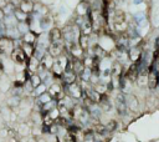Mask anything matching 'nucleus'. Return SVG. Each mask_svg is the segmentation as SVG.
I'll return each instance as SVG.
<instances>
[{
  "mask_svg": "<svg viewBox=\"0 0 159 142\" xmlns=\"http://www.w3.org/2000/svg\"><path fill=\"white\" fill-rule=\"evenodd\" d=\"M15 47L14 40L9 36H0V54H9Z\"/></svg>",
  "mask_w": 159,
  "mask_h": 142,
  "instance_id": "f257e3e1",
  "label": "nucleus"
},
{
  "mask_svg": "<svg viewBox=\"0 0 159 142\" xmlns=\"http://www.w3.org/2000/svg\"><path fill=\"white\" fill-rule=\"evenodd\" d=\"M10 56H11V60L16 64H25L28 60V57L26 55H25V53L22 51V49L21 47H14L13 49V51L10 53Z\"/></svg>",
  "mask_w": 159,
  "mask_h": 142,
  "instance_id": "f03ea898",
  "label": "nucleus"
},
{
  "mask_svg": "<svg viewBox=\"0 0 159 142\" xmlns=\"http://www.w3.org/2000/svg\"><path fill=\"white\" fill-rule=\"evenodd\" d=\"M18 8L26 14H32V10H34V0H20Z\"/></svg>",
  "mask_w": 159,
  "mask_h": 142,
  "instance_id": "7ed1b4c3",
  "label": "nucleus"
},
{
  "mask_svg": "<svg viewBox=\"0 0 159 142\" xmlns=\"http://www.w3.org/2000/svg\"><path fill=\"white\" fill-rule=\"evenodd\" d=\"M49 41L50 43H58V41H62V32L60 29L57 28H52L49 31Z\"/></svg>",
  "mask_w": 159,
  "mask_h": 142,
  "instance_id": "20e7f679",
  "label": "nucleus"
},
{
  "mask_svg": "<svg viewBox=\"0 0 159 142\" xmlns=\"http://www.w3.org/2000/svg\"><path fill=\"white\" fill-rule=\"evenodd\" d=\"M62 41H58V43H50V47H49V53L51 56H60L62 53Z\"/></svg>",
  "mask_w": 159,
  "mask_h": 142,
  "instance_id": "39448f33",
  "label": "nucleus"
},
{
  "mask_svg": "<svg viewBox=\"0 0 159 142\" xmlns=\"http://www.w3.org/2000/svg\"><path fill=\"white\" fill-rule=\"evenodd\" d=\"M77 14H78V16H86V15H88L90 14V4H88V2H86V0H82V2L77 5Z\"/></svg>",
  "mask_w": 159,
  "mask_h": 142,
  "instance_id": "423d86ee",
  "label": "nucleus"
},
{
  "mask_svg": "<svg viewBox=\"0 0 159 142\" xmlns=\"http://www.w3.org/2000/svg\"><path fill=\"white\" fill-rule=\"evenodd\" d=\"M133 20H134V23L138 25V26H144V25H147V16H146V13L144 11H138L134 14V16H133Z\"/></svg>",
  "mask_w": 159,
  "mask_h": 142,
  "instance_id": "0eeeda50",
  "label": "nucleus"
},
{
  "mask_svg": "<svg viewBox=\"0 0 159 142\" xmlns=\"http://www.w3.org/2000/svg\"><path fill=\"white\" fill-rule=\"evenodd\" d=\"M22 49V51L25 53V55H26L28 59H30L31 56H34V53H35V47L32 44H28V43H24L22 41V44L20 46Z\"/></svg>",
  "mask_w": 159,
  "mask_h": 142,
  "instance_id": "6e6552de",
  "label": "nucleus"
},
{
  "mask_svg": "<svg viewBox=\"0 0 159 142\" xmlns=\"http://www.w3.org/2000/svg\"><path fill=\"white\" fill-rule=\"evenodd\" d=\"M22 39H24V43H28V44H32V45H34V43H35L36 39H37V35L32 30H28L24 34Z\"/></svg>",
  "mask_w": 159,
  "mask_h": 142,
  "instance_id": "1a4fd4ad",
  "label": "nucleus"
},
{
  "mask_svg": "<svg viewBox=\"0 0 159 142\" xmlns=\"http://www.w3.org/2000/svg\"><path fill=\"white\" fill-rule=\"evenodd\" d=\"M13 15L15 16L16 21H19V23H25V21H26V19H28V16H29V14L24 13L22 10L19 9V8H15V10H14Z\"/></svg>",
  "mask_w": 159,
  "mask_h": 142,
  "instance_id": "9d476101",
  "label": "nucleus"
},
{
  "mask_svg": "<svg viewBox=\"0 0 159 142\" xmlns=\"http://www.w3.org/2000/svg\"><path fill=\"white\" fill-rule=\"evenodd\" d=\"M31 82H32V86L34 87H37L40 85V76H37V75H34V76L31 77Z\"/></svg>",
  "mask_w": 159,
  "mask_h": 142,
  "instance_id": "9b49d317",
  "label": "nucleus"
},
{
  "mask_svg": "<svg viewBox=\"0 0 159 142\" xmlns=\"http://www.w3.org/2000/svg\"><path fill=\"white\" fill-rule=\"evenodd\" d=\"M7 3H9V0H0V9H3V8H5Z\"/></svg>",
  "mask_w": 159,
  "mask_h": 142,
  "instance_id": "f8f14e48",
  "label": "nucleus"
},
{
  "mask_svg": "<svg viewBox=\"0 0 159 142\" xmlns=\"http://www.w3.org/2000/svg\"><path fill=\"white\" fill-rule=\"evenodd\" d=\"M143 3H144V0H133V5H140Z\"/></svg>",
  "mask_w": 159,
  "mask_h": 142,
  "instance_id": "ddd939ff",
  "label": "nucleus"
}]
</instances>
